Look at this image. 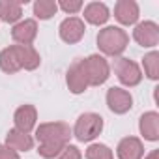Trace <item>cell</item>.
<instances>
[{
    "mask_svg": "<svg viewBox=\"0 0 159 159\" xmlns=\"http://www.w3.org/2000/svg\"><path fill=\"white\" fill-rule=\"evenodd\" d=\"M86 159H114V153L112 150L107 146V144H101V142H96V144H90L84 152Z\"/></svg>",
    "mask_w": 159,
    "mask_h": 159,
    "instance_id": "cell-22",
    "label": "cell"
},
{
    "mask_svg": "<svg viewBox=\"0 0 159 159\" xmlns=\"http://www.w3.org/2000/svg\"><path fill=\"white\" fill-rule=\"evenodd\" d=\"M118 159H142L144 157V144L139 137H124L116 146Z\"/></svg>",
    "mask_w": 159,
    "mask_h": 159,
    "instance_id": "cell-13",
    "label": "cell"
},
{
    "mask_svg": "<svg viewBox=\"0 0 159 159\" xmlns=\"http://www.w3.org/2000/svg\"><path fill=\"white\" fill-rule=\"evenodd\" d=\"M15 56H17V62L21 66V69H26V71H34L39 67L41 64V58H39V52L32 47V45H11Z\"/></svg>",
    "mask_w": 159,
    "mask_h": 159,
    "instance_id": "cell-14",
    "label": "cell"
},
{
    "mask_svg": "<svg viewBox=\"0 0 159 159\" xmlns=\"http://www.w3.org/2000/svg\"><path fill=\"white\" fill-rule=\"evenodd\" d=\"M114 73H116V77H118V81L124 84V86H127V88H133V86H139L140 83H142V71H140V67H139V64L137 62H133L131 58H124V56H120L118 60H116V64H114Z\"/></svg>",
    "mask_w": 159,
    "mask_h": 159,
    "instance_id": "cell-5",
    "label": "cell"
},
{
    "mask_svg": "<svg viewBox=\"0 0 159 159\" xmlns=\"http://www.w3.org/2000/svg\"><path fill=\"white\" fill-rule=\"evenodd\" d=\"M56 4H58L60 10H64V11L69 13V15H73V13H77V11H81L83 6H84L81 0H60V2H56Z\"/></svg>",
    "mask_w": 159,
    "mask_h": 159,
    "instance_id": "cell-23",
    "label": "cell"
},
{
    "mask_svg": "<svg viewBox=\"0 0 159 159\" xmlns=\"http://www.w3.org/2000/svg\"><path fill=\"white\" fill-rule=\"evenodd\" d=\"M140 17V10L135 0H118L114 6V19L124 25V26H131L139 21Z\"/></svg>",
    "mask_w": 159,
    "mask_h": 159,
    "instance_id": "cell-11",
    "label": "cell"
},
{
    "mask_svg": "<svg viewBox=\"0 0 159 159\" xmlns=\"http://www.w3.org/2000/svg\"><path fill=\"white\" fill-rule=\"evenodd\" d=\"M11 38L17 45H32L34 39L38 38V23L36 19H25L13 25L11 28Z\"/></svg>",
    "mask_w": 159,
    "mask_h": 159,
    "instance_id": "cell-10",
    "label": "cell"
},
{
    "mask_svg": "<svg viewBox=\"0 0 159 159\" xmlns=\"http://www.w3.org/2000/svg\"><path fill=\"white\" fill-rule=\"evenodd\" d=\"M66 84H67L69 92L75 94V96L86 92L88 81H86V75H84V71H83L81 60H75V62L69 66V69H67V73H66Z\"/></svg>",
    "mask_w": 159,
    "mask_h": 159,
    "instance_id": "cell-9",
    "label": "cell"
},
{
    "mask_svg": "<svg viewBox=\"0 0 159 159\" xmlns=\"http://www.w3.org/2000/svg\"><path fill=\"white\" fill-rule=\"evenodd\" d=\"M139 131L144 140L157 142L159 140V114L155 111H148L139 118Z\"/></svg>",
    "mask_w": 159,
    "mask_h": 159,
    "instance_id": "cell-15",
    "label": "cell"
},
{
    "mask_svg": "<svg viewBox=\"0 0 159 159\" xmlns=\"http://www.w3.org/2000/svg\"><path fill=\"white\" fill-rule=\"evenodd\" d=\"M6 146L11 148V150H15L17 153L19 152H28V150L34 148V139L28 133H23V131H19V129L13 127L6 135Z\"/></svg>",
    "mask_w": 159,
    "mask_h": 159,
    "instance_id": "cell-17",
    "label": "cell"
},
{
    "mask_svg": "<svg viewBox=\"0 0 159 159\" xmlns=\"http://www.w3.org/2000/svg\"><path fill=\"white\" fill-rule=\"evenodd\" d=\"M23 17V2L17 0H0V21L17 25Z\"/></svg>",
    "mask_w": 159,
    "mask_h": 159,
    "instance_id": "cell-18",
    "label": "cell"
},
{
    "mask_svg": "<svg viewBox=\"0 0 159 159\" xmlns=\"http://www.w3.org/2000/svg\"><path fill=\"white\" fill-rule=\"evenodd\" d=\"M144 159H159V150H152L148 155H144Z\"/></svg>",
    "mask_w": 159,
    "mask_h": 159,
    "instance_id": "cell-26",
    "label": "cell"
},
{
    "mask_svg": "<svg viewBox=\"0 0 159 159\" xmlns=\"http://www.w3.org/2000/svg\"><path fill=\"white\" fill-rule=\"evenodd\" d=\"M13 122H15V129L30 135V131L36 129V124H38L36 107L34 105H21L13 114Z\"/></svg>",
    "mask_w": 159,
    "mask_h": 159,
    "instance_id": "cell-12",
    "label": "cell"
},
{
    "mask_svg": "<svg viewBox=\"0 0 159 159\" xmlns=\"http://www.w3.org/2000/svg\"><path fill=\"white\" fill-rule=\"evenodd\" d=\"M0 69L4 73H8V75H13V73L21 71V66L17 62V56H15L11 45L6 47L4 51H0Z\"/></svg>",
    "mask_w": 159,
    "mask_h": 159,
    "instance_id": "cell-19",
    "label": "cell"
},
{
    "mask_svg": "<svg viewBox=\"0 0 159 159\" xmlns=\"http://www.w3.org/2000/svg\"><path fill=\"white\" fill-rule=\"evenodd\" d=\"M71 127L66 122H45L36 127V140H38V153L43 159H54L58 153L69 144Z\"/></svg>",
    "mask_w": 159,
    "mask_h": 159,
    "instance_id": "cell-1",
    "label": "cell"
},
{
    "mask_svg": "<svg viewBox=\"0 0 159 159\" xmlns=\"http://www.w3.org/2000/svg\"><path fill=\"white\" fill-rule=\"evenodd\" d=\"M56 159H83V153H81V150H79L75 144H67V146L58 153Z\"/></svg>",
    "mask_w": 159,
    "mask_h": 159,
    "instance_id": "cell-24",
    "label": "cell"
},
{
    "mask_svg": "<svg viewBox=\"0 0 159 159\" xmlns=\"http://www.w3.org/2000/svg\"><path fill=\"white\" fill-rule=\"evenodd\" d=\"M83 71L86 75L88 86H101L107 83V79L111 77V66L105 56L101 54H90L81 60Z\"/></svg>",
    "mask_w": 159,
    "mask_h": 159,
    "instance_id": "cell-4",
    "label": "cell"
},
{
    "mask_svg": "<svg viewBox=\"0 0 159 159\" xmlns=\"http://www.w3.org/2000/svg\"><path fill=\"white\" fill-rule=\"evenodd\" d=\"M101 131H103V118L98 112H83L77 118L71 135L79 142H92L101 135Z\"/></svg>",
    "mask_w": 159,
    "mask_h": 159,
    "instance_id": "cell-3",
    "label": "cell"
},
{
    "mask_svg": "<svg viewBox=\"0 0 159 159\" xmlns=\"http://www.w3.org/2000/svg\"><path fill=\"white\" fill-rule=\"evenodd\" d=\"M0 159H21V155L6 144H0Z\"/></svg>",
    "mask_w": 159,
    "mask_h": 159,
    "instance_id": "cell-25",
    "label": "cell"
},
{
    "mask_svg": "<svg viewBox=\"0 0 159 159\" xmlns=\"http://www.w3.org/2000/svg\"><path fill=\"white\" fill-rule=\"evenodd\" d=\"M56 11H58V4L54 0H36L34 2V15L39 21L51 19Z\"/></svg>",
    "mask_w": 159,
    "mask_h": 159,
    "instance_id": "cell-21",
    "label": "cell"
},
{
    "mask_svg": "<svg viewBox=\"0 0 159 159\" xmlns=\"http://www.w3.org/2000/svg\"><path fill=\"white\" fill-rule=\"evenodd\" d=\"M133 39L144 49H153L159 43V25L153 21L139 23L133 30Z\"/></svg>",
    "mask_w": 159,
    "mask_h": 159,
    "instance_id": "cell-8",
    "label": "cell"
},
{
    "mask_svg": "<svg viewBox=\"0 0 159 159\" xmlns=\"http://www.w3.org/2000/svg\"><path fill=\"white\" fill-rule=\"evenodd\" d=\"M129 45V36L120 26H105L98 34V47L107 56H120Z\"/></svg>",
    "mask_w": 159,
    "mask_h": 159,
    "instance_id": "cell-2",
    "label": "cell"
},
{
    "mask_svg": "<svg viewBox=\"0 0 159 159\" xmlns=\"http://www.w3.org/2000/svg\"><path fill=\"white\" fill-rule=\"evenodd\" d=\"M142 67H144V75L150 79V81H157L159 79V52L150 51L148 54H144Z\"/></svg>",
    "mask_w": 159,
    "mask_h": 159,
    "instance_id": "cell-20",
    "label": "cell"
},
{
    "mask_svg": "<svg viewBox=\"0 0 159 159\" xmlns=\"http://www.w3.org/2000/svg\"><path fill=\"white\" fill-rule=\"evenodd\" d=\"M86 32V26H84V21L79 19V17H67L60 23L58 26V34H60V39L67 45H75L83 39Z\"/></svg>",
    "mask_w": 159,
    "mask_h": 159,
    "instance_id": "cell-7",
    "label": "cell"
},
{
    "mask_svg": "<svg viewBox=\"0 0 159 159\" xmlns=\"http://www.w3.org/2000/svg\"><path fill=\"white\" fill-rule=\"evenodd\" d=\"M105 99H107L109 111L114 112V114H125V112H129L133 109V96L127 90L120 88V86L109 88Z\"/></svg>",
    "mask_w": 159,
    "mask_h": 159,
    "instance_id": "cell-6",
    "label": "cell"
},
{
    "mask_svg": "<svg viewBox=\"0 0 159 159\" xmlns=\"http://www.w3.org/2000/svg\"><path fill=\"white\" fill-rule=\"evenodd\" d=\"M84 21L88 25H94V26H103L109 17H111V11L109 8L103 4V2H90L84 6Z\"/></svg>",
    "mask_w": 159,
    "mask_h": 159,
    "instance_id": "cell-16",
    "label": "cell"
}]
</instances>
